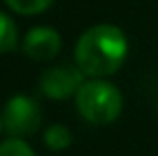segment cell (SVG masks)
<instances>
[{"label":"cell","instance_id":"obj_1","mask_svg":"<svg viewBox=\"0 0 158 156\" xmlns=\"http://www.w3.org/2000/svg\"><path fill=\"white\" fill-rule=\"evenodd\" d=\"M128 38L114 24H96L78 38L76 66L90 78H106L122 68L128 58Z\"/></svg>","mask_w":158,"mask_h":156},{"label":"cell","instance_id":"obj_2","mask_svg":"<svg viewBox=\"0 0 158 156\" xmlns=\"http://www.w3.org/2000/svg\"><path fill=\"white\" fill-rule=\"evenodd\" d=\"M74 100H76V108L80 116L98 126L114 122L124 106L118 86H114L108 80H102V78L84 80Z\"/></svg>","mask_w":158,"mask_h":156},{"label":"cell","instance_id":"obj_3","mask_svg":"<svg viewBox=\"0 0 158 156\" xmlns=\"http://www.w3.org/2000/svg\"><path fill=\"white\" fill-rule=\"evenodd\" d=\"M4 130L12 138L32 136L42 124V110L34 98L26 94H14L2 110Z\"/></svg>","mask_w":158,"mask_h":156},{"label":"cell","instance_id":"obj_4","mask_svg":"<svg viewBox=\"0 0 158 156\" xmlns=\"http://www.w3.org/2000/svg\"><path fill=\"white\" fill-rule=\"evenodd\" d=\"M82 84H84V72L70 64L52 66L40 76V92L50 100H66L70 96H76Z\"/></svg>","mask_w":158,"mask_h":156},{"label":"cell","instance_id":"obj_5","mask_svg":"<svg viewBox=\"0 0 158 156\" xmlns=\"http://www.w3.org/2000/svg\"><path fill=\"white\" fill-rule=\"evenodd\" d=\"M62 38L56 28L52 26H36L26 32L22 40V52L30 60L36 62H48L60 52Z\"/></svg>","mask_w":158,"mask_h":156},{"label":"cell","instance_id":"obj_6","mask_svg":"<svg viewBox=\"0 0 158 156\" xmlns=\"http://www.w3.org/2000/svg\"><path fill=\"white\" fill-rule=\"evenodd\" d=\"M18 42V28L8 14L0 12V54H8L16 48Z\"/></svg>","mask_w":158,"mask_h":156},{"label":"cell","instance_id":"obj_7","mask_svg":"<svg viewBox=\"0 0 158 156\" xmlns=\"http://www.w3.org/2000/svg\"><path fill=\"white\" fill-rule=\"evenodd\" d=\"M44 144L50 150H64L72 144V134L64 124H52L44 132Z\"/></svg>","mask_w":158,"mask_h":156},{"label":"cell","instance_id":"obj_8","mask_svg":"<svg viewBox=\"0 0 158 156\" xmlns=\"http://www.w3.org/2000/svg\"><path fill=\"white\" fill-rule=\"evenodd\" d=\"M4 2L16 14L32 16V14H40L46 8H50L54 0H4Z\"/></svg>","mask_w":158,"mask_h":156},{"label":"cell","instance_id":"obj_9","mask_svg":"<svg viewBox=\"0 0 158 156\" xmlns=\"http://www.w3.org/2000/svg\"><path fill=\"white\" fill-rule=\"evenodd\" d=\"M0 156H36L22 138H8L0 142Z\"/></svg>","mask_w":158,"mask_h":156},{"label":"cell","instance_id":"obj_10","mask_svg":"<svg viewBox=\"0 0 158 156\" xmlns=\"http://www.w3.org/2000/svg\"><path fill=\"white\" fill-rule=\"evenodd\" d=\"M2 126H4V120H2V116H0V132H2Z\"/></svg>","mask_w":158,"mask_h":156}]
</instances>
